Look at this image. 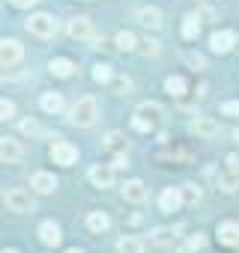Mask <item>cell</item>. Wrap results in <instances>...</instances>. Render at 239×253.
I'll list each match as a JSON object with an SVG mask.
<instances>
[{"instance_id":"6da1fadb","label":"cell","mask_w":239,"mask_h":253,"mask_svg":"<svg viewBox=\"0 0 239 253\" xmlns=\"http://www.w3.org/2000/svg\"><path fill=\"white\" fill-rule=\"evenodd\" d=\"M96 119H99V104H96V98H93V95L78 98L75 107H72V122L81 125V128H90Z\"/></svg>"},{"instance_id":"7a4b0ae2","label":"cell","mask_w":239,"mask_h":253,"mask_svg":"<svg viewBox=\"0 0 239 253\" xmlns=\"http://www.w3.org/2000/svg\"><path fill=\"white\" fill-rule=\"evenodd\" d=\"M27 30H30L33 36H39V39H51V36L57 33V21H54L48 12H36V15H30Z\"/></svg>"},{"instance_id":"3957f363","label":"cell","mask_w":239,"mask_h":253,"mask_svg":"<svg viewBox=\"0 0 239 253\" xmlns=\"http://www.w3.org/2000/svg\"><path fill=\"white\" fill-rule=\"evenodd\" d=\"M33 197L24 191V188H12V191H6V209L9 211H15V214H27V211H33Z\"/></svg>"},{"instance_id":"277c9868","label":"cell","mask_w":239,"mask_h":253,"mask_svg":"<svg viewBox=\"0 0 239 253\" xmlns=\"http://www.w3.org/2000/svg\"><path fill=\"white\" fill-rule=\"evenodd\" d=\"M51 161H54V164H63V167H72V164L78 161V149H75L72 143H66V140H57V143L51 146Z\"/></svg>"},{"instance_id":"5b68a950","label":"cell","mask_w":239,"mask_h":253,"mask_svg":"<svg viewBox=\"0 0 239 253\" xmlns=\"http://www.w3.org/2000/svg\"><path fill=\"white\" fill-rule=\"evenodd\" d=\"M21 54H24L21 42H15V39H3V42H0V63H3V69H12L21 60Z\"/></svg>"},{"instance_id":"8992f818","label":"cell","mask_w":239,"mask_h":253,"mask_svg":"<svg viewBox=\"0 0 239 253\" xmlns=\"http://www.w3.org/2000/svg\"><path fill=\"white\" fill-rule=\"evenodd\" d=\"M66 30H69V36L78 39V42H90V39H96V30H93V21H90V18H72Z\"/></svg>"},{"instance_id":"52a82bcc","label":"cell","mask_w":239,"mask_h":253,"mask_svg":"<svg viewBox=\"0 0 239 253\" xmlns=\"http://www.w3.org/2000/svg\"><path fill=\"white\" fill-rule=\"evenodd\" d=\"M233 45H236V33H233V30H218V33H212V39H209V48H212L215 54H230Z\"/></svg>"},{"instance_id":"ba28073f","label":"cell","mask_w":239,"mask_h":253,"mask_svg":"<svg viewBox=\"0 0 239 253\" xmlns=\"http://www.w3.org/2000/svg\"><path fill=\"white\" fill-rule=\"evenodd\" d=\"M182 203H185L182 188H165V191H162V197H159V209H162V211H168V214H171V211H177Z\"/></svg>"},{"instance_id":"9c48e42d","label":"cell","mask_w":239,"mask_h":253,"mask_svg":"<svg viewBox=\"0 0 239 253\" xmlns=\"http://www.w3.org/2000/svg\"><path fill=\"white\" fill-rule=\"evenodd\" d=\"M191 134H194V137H200V140H209V137H215V134H218V122H215V119L200 116V119H194V122H191Z\"/></svg>"},{"instance_id":"30bf717a","label":"cell","mask_w":239,"mask_h":253,"mask_svg":"<svg viewBox=\"0 0 239 253\" xmlns=\"http://www.w3.org/2000/svg\"><path fill=\"white\" fill-rule=\"evenodd\" d=\"M87 176H90V182H93L96 188H102V191L114 185V170H111V167H105V164L90 167V173H87Z\"/></svg>"},{"instance_id":"8fae6325","label":"cell","mask_w":239,"mask_h":253,"mask_svg":"<svg viewBox=\"0 0 239 253\" xmlns=\"http://www.w3.org/2000/svg\"><path fill=\"white\" fill-rule=\"evenodd\" d=\"M60 238H63V232H60V226H57L54 220H45V223L39 226V241H42L45 247H57Z\"/></svg>"},{"instance_id":"7c38bea8","label":"cell","mask_w":239,"mask_h":253,"mask_svg":"<svg viewBox=\"0 0 239 253\" xmlns=\"http://www.w3.org/2000/svg\"><path fill=\"white\" fill-rule=\"evenodd\" d=\"M21 155H24L21 143L12 140V137H3V146H0V158H3L6 164H15V161H21Z\"/></svg>"},{"instance_id":"4fadbf2b","label":"cell","mask_w":239,"mask_h":253,"mask_svg":"<svg viewBox=\"0 0 239 253\" xmlns=\"http://www.w3.org/2000/svg\"><path fill=\"white\" fill-rule=\"evenodd\" d=\"M123 197H126L129 203H144V200H147V185H144L141 179H132V182L123 185Z\"/></svg>"},{"instance_id":"5bb4252c","label":"cell","mask_w":239,"mask_h":253,"mask_svg":"<svg viewBox=\"0 0 239 253\" xmlns=\"http://www.w3.org/2000/svg\"><path fill=\"white\" fill-rule=\"evenodd\" d=\"M218 241L221 244H239V223L236 220H224V223H218Z\"/></svg>"},{"instance_id":"9a60e30c","label":"cell","mask_w":239,"mask_h":253,"mask_svg":"<svg viewBox=\"0 0 239 253\" xmlns=\"http://www.w3.org/2000/svg\"><path fill=\"white\" fill-rule=\"evenodd\" d=\"M30 188H36L39 194H54V191H57V179H54L51 173H33Z\"/></svg>"},{"instance_id":"2e32d148","label":"cell","mask_w":239,"mask_h":253,"mask_svg":"<svg viewBox=\"0 0 239 253\" xmlns=\"http://www.w3.org/2000/svg\"><path fill=\"white\" fill-rule=\"evenodd\" d=\"M138 21L150 30H159L162 27V12L156 6H144V9H138Z\"/></svg>"},{"instance_id":"e0dca14e","label":"cell","mask_w":239,"mask_h":253,"mask_svg":"<svg viewBox=\"0 0 239 253\" xmlns=\"http://www.w3.org/2000/svg\"><path fill=\"white\" fill-rule=\"evenodd\" d=\"M48 72H51L54 78H72V75H75V63L66 60V57H57V60L48 63Z\"/></svg>"},{"instance_id":"ac0fdd59","label":"cell","mask_w":239,"mask_h":253,"mask_svg":"<svg viewBox=\"0 0 239 253\" xmlns=\"http://www.w3.org/2000/svg\"><path fill=\"white\" fill-rule=\"evenodd\" d=\"M87 229L90 232H108L111 229V217L105 211H90L87 214Z\"/></svg>"},{"instance_id":"d6986e66","label":"cell","mask_w":239,"mask_h":253,"mask_svg":"<svg viewBox=\"0 0 239 253\" xmlns=\"http://www.w3.org/2000/svg\"><path fill=\"white\" fill-rule=\"evenodd\" d=\"M102 146H105V149H111V152H126V149H129L126 137L120 134V131H108V134L102 137Z\"/></svg>"},{"instance_id":"ffe728a7","label":"cell","mask_w":239,"mask_h":253,"mask_svg":"<svg viewBox=\"0 0 239 253\" xmlns=\"http://www.w3.org/2000/svg\"><path fill=\"white\" fill-rule=\"evenodd\" d=\"M200 36V15H194V12H188L185 18H182V39H197Z\"/></svg>"},{"instance_id":"44dd1931","label":"cell","mask_w":239,"mask_h":253,"mask_svg":"<svg viewBox=\"0 0 239 253\" xmlns=\"http://www.w3.org/2000/svg\"><path fill=\"white\" fill-rule=\"evenodd\" d=\"M39 107H42L45 113H60V110H63V95H60V92H45V95L39 98Z\"/></svg>"},{"instance_id":"7402d4cb","label":"cell","mask_w":239,"mask_h":253,"mask_svg":"<svg viewBox=\"0 0 239 253\" xmlns=\"http://www.w3.org/2000/svg\"><path fill=\"white\" fill-rule=\"evenodd\" d=\"M138 45H141V42H138V36H135L132 30H120V33H117V48H120V51H138Z\"/></svg>"},{"instance_id":"603a6c76","label":"cell","mask_w":239,"mask_h":253,"mask_svg":"<svg viewBox=\"0 0 239 253\" xmlns=\"http://www.w3.org/2000/svg\"><path fill=\"white\" fill-rule=\"evenodd\" d=\"M150 241H153V244H174V241H177V229H171V226H159V229L150 232Z\"/></svg>"},{"instance_id":"cb8c5ba5","label":"cell","mask_w":239,"mask_h":253,"mask_svg":"<svg viewBox=\"0 0 239 253\" xmlns=\"http://www.w3.org/2000/svg\"><path fill=\"white\" fill-rule=\"evenodd\" d=\"M236 188H239V173H233V170H230V173H221V176H218V191L233 194Z\"/></svg>"},{"instance_id":"d4e9b609","label":"cell","mask_w":239,"mask_h":253,"mask_svg":"<svg viewBox=\"0 0 239 253\" xmlns=\"http://www.w3.org/2000/svg\"><path fill=\"white\" fill-rule=\"evenodd\" d=\"M117 253H144V244H141L138 238L126 235V238H120V241H117Z\"/></svg>"},{"instance_id":"484cf974","label":"cell","mask_w":239,"mask_h":253,"mask_svg":"<svg viewBox=\"0 0 239 253\" xmlns=\"http://www.w3.org/2000/svg\"><path fill=\"white\" fill-rule=\"evenodd\" d=\"M21 134H27V137H45V125L39 119H24L21 122Z\"/></svg>"},{"instance_id":"4316f807","label":"cell","mask_w":239,"mask_h":253,"mask_svg":"<svg viewBox=\"0 0 239 253\" xmlns=\"http://www.w3.org/2000/svg\"><path fill=\"white\" fill-rule=\"evenodd\" d=\"M135 113L153 122V119H159V116H162V107H159L156 101H144V104H138V110H135Z\"/></svg>"},{"instance_id":"83f0119b","label":"cell","mask_w":239,"mask_h":253,"mask_svg":"<svg viewBox=\"0 0 239 253\" xmlns=\"http://www.w3.org/2000/svg\"><path fill=\"white\" fill-rule=\"evenodd\" d=\"M165 89H168L171 95H177V98H179V95H185V89H188V86H185V81H182V78L171 75V78L165 81Z\"/></svg>"},{"instance_id":"f1b7e54d","label":"cell","mask_w":239,"mask_h":253,"mask_svg":"<svg viewBox=\"0 0 239 253\" xmlns=\"http://www.w3.org/2000/svg\"><path fill=\"white\" fill-rule=\"evenodd\" d=\"M203 244H206V238H203V235L197 232V235H191V238H188L185 244H179V250H177V253H197V250H200Z\"/></svg>"},{"instance_id":"f546056e","label":"cell","mask_w":239,"mask_h":253,"mask_svg":"<svg viewBox=\"0 0 239 253\" xmlns=\"http://www.w3.org/2000/svg\"><path fill=\"white\" fill-rule=\"evenodd\" d=\"M93 81H96V84H111V81H114V75H111V66H105V63L93 66Z\"/></svg>"},{"instance_id":"4dcf8cb0","label":"cell","mask_w":239,"mask_h":253,"mask_svg":"<svg viewBox=\"0 0 239 253\" xmlns=\"http://www.w3.org/2000/svg\"><path fill=\"white\" fill-rule=\"evenodd\" d=\"M182 197H185V203H188V206H197V203L203 200V194H200V188H197V185H182Z\"/></svg>"},{"instance_id":"1f68e13d","label":"cell","mask_w":239,"mask_h":253,"mask_svg":"<svg viewBox=\"0 0 239 253\" xmlns=\"http://www.w3.org/2000/svg\"><path fill=\"white\" fill-rule=\"evenodd\" d=\"M138 51H141L144 57H156V54H159V42H156V39H141Z\"/></svg>"},{"instance_id":"d6a6232c","label":"cell","mask_w":239,"mask_h":253,"mask_svg":"<svg viewBox=\"0 0 239 253\" xmlns=\"http://www.w3.org/2000/svg\"><path fill=\"white\" fill-rule=\"evenodd\" d=\"M114 89H117L120 95H129V92H132V81H129V78H120V81H114Z\"/></svg>"},{"instance_id":"836d02e7","label":"cell","mask_w":239,"mask_h":253,"mask_svg":"<svg viewBox=\"0 0 239 253\" xmlns=\"http://www.w3.org/2000/svg\"><path fill=\"white\" fill-rule=\"evenodd\" d=\"M224 116H239V101H221V107H218Z\"/></svg>"},{"instance_id":"e575fe53","label":"cell","mask_w":239,"mask_h":253,"mask_svg":"<svg viewBox=\"0 0 239 253\" xmlns=\"http://www.w3.org/2000/svg\"><path fill=\"white\" fill-rule=\"evenodd\" d=\"M12 113H15V104H12L9 98H3V101H0V116H3V119H12Z\"/></svg>"},{"instance_id":"d590c367","label":"cell","mask_w":239,"mask_h":253,"mask_svg":"<svg viewBox=\"0 0 239 253\" xmlns=\"http://www.w3.org/2000/svg\"><path fill=\"white\" fill-rule=\"evenodd\" d=\"M185 60H188L191 69H203V66H206V60H203L200 54H185Z\"/></svg>"},{"instance_id":"8d00e7d4","label":"cell","mask_w":239,"mask_h":253,"mask_svg":"<svg viewBox=\"0 0 239 253\" xmlns=\"http://www.w3.org/2000/svg\"><path fill=\"white\" fill-rule=\"evenodd\" d=\"M224 164H227V170H233V173H239V152H230V155L224 158Z\"/></svg>"},{"instance_id":"74e56055","label":"cell","mask_w":239,"mask_h":253,"mask_svg":"<svg viewBox=\"0 0 239 253\" xmlns=\"http://www.w3.org/2000/svg\"><path fill=\"white\" fill-rule=\"evenodd\" d=\"M132 125H135V128H138V131H150V125H153V122H150V119H144V116H138V113H135V119H132Z\"/></svg>"},{"instance_id":"f35d334b","label":"cell","mask_w":239,"mask_h":253,"mask_svg":"<svg viewBox=\"0 0 239 253\" xmlns=\"http://www.w3.org/2000/svg\"><path fill=\"white\" fill-rule=\"evenodd\" d=\"M36 3V0H12V6H18V9H30Z\"/></svg>"},{"instance_id":"ab89813d","label":"cell","mask_w":239,"mask_h":253,"mask_svg":"<svg viewBox=\"0 0 239 253\" xmlns=\"http://www.w3.org/2000/svg\"><path fill=\"white\" fill-rule=\"evenodd\" d=\"M66 253H84V250H78V247H72V250H66Z\"/></svg>"},{"instance_id":"60d3db41","label":"cell","mask_w":239,"mask_h":253,"mask_svg":"<svg viewBox=\"0 0 239 253\" xmlns=\"http://www.w3.org/2000/svg\"><path fill=\"white\" fill-rule=\"evenodd\" d=\"M3 253H18V250H15V247H6V250H3Z\"/></svg>"},{"instance_id":"b9f144b4","label":"cell","mask_w":239,"mask_h":253,"mask_svg":"<svg viewBox=\"0 0 239 253\" xmlns=\"http://www.w3.org/2000/svg\"><path fill=\"white\" fill-rule=\"evenodd\" d=\"M233 137H236V143H239V131H236V134H233Z\"/></svg>"}]
</instances>
